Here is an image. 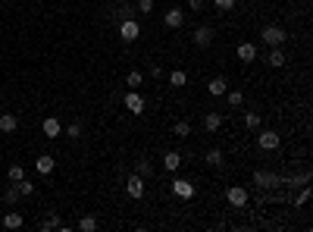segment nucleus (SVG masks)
Segmentation results:
<instances>
[{
    "instance_id": "17",
    "label": "nucleus",
    "mask_w": 313,
    "mask_h": 232,
    "mask_svg": "<svg viewBox=\"0 0 313 232\" xmlns=\"http://www.w3.org/2000/svg\"><path fill=\"white\" fill-rule=\"evenodd\" d=\"M163 166H166L169 172H176V170L182 166V154H179V150H169V154L163 157Z\"/></svg>"
},
{
    "instance_id": "1",
    "label": "nucleus",
    "mask_w": 313,
    "mask_h": 232,
    "mask_svg": "<svg viewBox=\"0 0 313 232\" xmlns=\"http://www.w3.org/2000/svg\"><path fill=\"white\" fill-rule=\"evenodd\" d=\"M119 38H122L125 44L138 41V38H141V26H138L135 19H122V22H119Z\"/></svg>"
},
{
    "instance_id": "8",
    "label": "nucleus",
    "mask_w": 313,
    "mask_h": 232,
    "mask_svg": "<svg viewBox=\"0 0 313 232\" xmlns=\"http://www.w3.org/2000/svg\"><path fill=\"white\" fill-rule=\"evenodd\" d=\"M213 44V28L210 26H198L194 28V48H210Z\"/></svg>"
},
{
    "instance_id": "18",
    "label": "nucleus",
    "mask_w": 313,
    "mask_h": 232,
    "mask_svg": "<svg viewBox=\"0 0 313 232\" xmlns=\"http://www.w3.org/2000/svg\"><path fill=\"white\" fill-rule=\"evenodd\" d=\"M53 229H60V214L50 210L47 220H41V232H53Z\"/></svg>"
},
{
    "instance_id": "16",
    "label": "nucleus",
    "mask_w": 313,
    "mask_h": 232,
    "mask_svg": "<svg viewBox=\"0 0 313 232\" xmlns=\"http://www.w3.org/2000/svg\"><path fill=\"white\" fill-rule=\"evenodd\" d=\"M19 129V116H13V113H3V116H0V132H16Z\"/></svg>"
},
{
    "instance_id": "24",
    "label": "nucleus",
    "mask_w": 313,
    "mask_h": 232,
    "mask_svg": "<svg viewBox=\"0 0 313 232\" xmlns=\"http://www.w3.org/2000/svg\"><path fill=\"white\" fill-rule=\"evenodd\" d=\"M135 172H138V176H150V172H154V166H150V160L147 157H141V160H138V164H135Z\"/></svg>"
},
{
    "instance_id": "10",
    "label": "nucleus",
    "mask_w": 313,
    "mask_h": 232,
    "mask_svg": "<svg viewBox=\"0 0 313 232\" xmlns=\"http://www.w3.org/2000/svg\"><path fill=\"white\" fill-rule=\"evenodd\" d=\"M163 26H166V28H182V26H185V10H166Z\"/></svg>"
},
{
    "instance_id": "33",
    "label": "nucleus",
    "mask_w": 313,
    "mask_h": 232,
    "mask_svg": "<svg viewBox=\"0 0 313 232\" xmlns=\"http://www.w3.org/2000/svg\"><path fill=\"white\" fill-rule=\"evenodd\" d=\"M213 6H216V10H223V13H226V10H232V6H235V0H213Z\"/></svg>"
},
{
    "instance_id": "32",
    "label": "nucleus",
    "mask_w": 313,
    "mask_h": 232,
    "mask_svg": "<svg viewBox=\"0 0 313 232\" xmlns=\"http://www.w3.org/2000/svg\"><path fill=\"white\" fill-rule=\"evenodd\" d=\"M135 10H138V13H144V16H147L150 10H154V0H138V6H135Z\"/></svg>"
},
{
    "instance_id": "26",
    "label": "nucleus",
    "mask_w": 313,
    "mask_h": 232,
    "mask_svg": "<svg viewBox=\"0 0 313 232\" xmlns=\"http://www.w3.org/2000/svg\"><path fill=\"white\" fill-rule=\"evenodd\" d=\"M78 229H82V232H94L97 229V216H82V220H78Z\"/></svg>"
},
{
    "instance_id": "13",
    "label": "nucleus",
    "mask_w": 313,
    "mask_h": 232,
    "mask_svg": "<svg viewBox=\"0 0 313 232\" xmlns=\"http://www.w3.org/2000/svg\"><path fill=\"white\" fill-rule=\"evenodd\" d=\"M53 166H56V160H53L50 154H41L38 160H34V170H38L41 176H47V172H53Z\"/></svg>"
},
{
    "instance_id": "27",
    "label": "nucleus",
    "mask_w": 313,
    "mask_h": 232,
    "mask_svg": "<svg viewBox=\"0 0 313 232\" xmlns=\"http://www.w3.org/2000/svg\"><path fill=\"white\" fill-rule=\"evenodd\" d=\"M207 164H210V166H223V150H207Z\"/></svg>"
},
{
    "instance_id": "28",
    "label": "nucleus",
    "mask_w": 313,
    "mask_h": 232,
    "mask_svg": "<svg viewBox=\"0 0 313 232\" xmlns=\"http://www.w3.org/2000/svg\"><path fill=\"white\" fill-rule=\"evenodd\" d=\"M16 185H19V194H25V198H28V194H34V182H28V179H19Z\"/></svg>"
},
{
    "instance_id": "21",
    "label": "nucleus",
    "mask_w": 313,
    "mask_h": 232,
    "mask_svg": "<svg viewBox=\"0 0 313 232\" xmlns=\"http://www.w3.org/2000/svg\"><path fill=\"white\" fill-rule=\"evenodd\" d=\"M125 85H129V88H135V91H138V88H141V85H144V76H141V72H138V69H132V72H129V76H125Z\"/></svg>"
},
{
    "instance_id": "7",
    "label": "nucleus",
    "mask_w": 313,
    "mask_h": 232,
    "mask_svg": "<svg viewBox=\"0 0 313 232\" xmlns=\"http://www.w3.org/2000/svg\"><path fill=\"white\" fill-rule=\"evenodd\" d=\"M226 198H229L232 207H245L248 204V188H245V185H232V188L226 192Z\"/></svg>"
},
{
    "instance_id": "25",
    "label": "nucleus",
    "mask_w": 313,
    "mask_h": 232,
    "mask_svg": "<svg viewBox=\"0 0 313 232\" xmlns=\"http://www.w3.org/2000/svg\"><path fill=\"white\" fill-rule=\"evenodd\" d=\"M6 176H9V182H19V179H25V166H22V164H13V166H9V172H6Z\"/></svg>"
},
{
    "instance_id": "34",
    "label": "nucleus",
    "mask_w": 313,
    "mask_h": 232,
    "mask_svg": "<svg viewBox=\"0 0 313 232\" xmlns=\"http://www.w3.org/2000/svg\"><path fill=\"white\" fill-rule=\"evenodd\" d=\"M66 135H69V138H78V135H82V126H78V122H72V126L66 129Z\"/></svg>"
},
{
    "instance_id": "19",
    "label": "nucleus",
    "mask_w": 313,
    "mask_h": 232,
    "mask_svg": "<svg viewBox=\"0 0 313 232\" xmlns=\"http://www.w3.org/2000/svg\"><path fill=\"white\" fill-rule=\"evenodd\" d=\"M22 223H25V220H22V214H19V210H9V214L3 216V226H6V229H19Z\"/></svg>"
},
{
    "instance_id": "29",
    "label": "nucleus",
    "mask_w": 313,
    "mask_h": 232,
    "mask_svg": "<svg viewBox=\"0 0 313 232\" xmlns=\"http://www.w3.org/2000/svg\"><path fill=\"white\" fill-rule=\"evenodd\" d=\"M226 98H229L232 107H241V104H245V94H241V91H226Z\"/></svg>"
},
{
    "instance_id": "5",
    "label": "nucleus",
    "mask_w": 313,
    "mask_h": 232,
    "mask_svg": "<svg viewBox=\"0 0 313 232\" xmlns=\"http://www.w3.org/2000/svg\"><path fill=\"white\" fill-rule=\"evenodd\" d=\"M172 194H176V198H182V201H188V198H194V185L188 182V179H172Z\"/></svg>"
},
{
    "instance_id": "30",
    "label": "nucleus",
    "mask_w": 313,
    "mask_h": 232,
    "mask_svg": "<svg viewBox=\"0 0 313 232\" xmlns=\"http://www.w3.org/2000/svg\"><path fill=\"white\" fill-rule=\"evenodd\" d=\"M245 126L248 129H260V113H245Z\"/></svg>"
},
{
    "instance_id": "6",
    "label": "nucleus",
    "mask_w": 313,
    "mask_h": 232,
    "mask_svg": "<svg viewBox=\"0 0 313 232\" xmlns=\"http://www.w3.org/2000/svg\"><path fill=\"white\" fill-rule=\"evenodd\" d=\"M125 192H129V198H144V176L132 172V176L125 179Z\"/></svg>"
},
{
    "instance_id": "22",
    "label": "nucleus",
    "mask_w": 313,
    "mask_h": 232,
    "mask_svg": "<svg viewBox=\"0 0 313 232\" xmlns=\"http://www.w3.org/2000/svg\"><path fill=\"white\" fill-rule=\"evenodd\" d=\"M172 135H176V138H188V135H191V122L179 120L176 126H172Z\"/></svg>"
},
{
    "instance_id": "35",
    "label": "nucleus",
    "mask_w": 313,
    "mask_h": 232,
    "mask_svg": "<svg viewBox=\"0 0 313 232\" xmlns=\"http://www.w3.org/2000/svg\"><path fill=\"white\" fill-rule=\"evenodd\" d=\"M310 201V188H304V192H301V198H298V204H307Z\"/></svg>"
},
{
    "instance_id": "23",
    "label": "nucleus",
    "mask_w": 313,
    "mask_h": 232,
    "mask_svg": "<svg viewBox=\"0 0 313 232\" xmlns=\"http://www.w3.org/2000/svg\"><path fill=\"white\" fill-rule=\"evenodd\" d=\"M270 66H273V69H282V66H285V54H282L279 48L270 50Z\"/></svg>"
},
{
    "instance_id": "20",
    "label": "nucleus",
    "mask_w": 313,
    "mask_h": 232,
    "mask_svg": "<svg viewBox=\"0 0 313 232\" xmlns=\"http://www.w3.org/2000/svg\"><path fill=\"white\" fill-rule=\"evenodd\" d=\"M185 82H188V76H185L182 69H172V72H169V85L172 88H185Z\"/></svg>"
},
{
    "instance_id": "15",
    "label": "nucleus",
    "mask_w": 313,
    "mask_h": 232,
    "mask_svg": "<svg viewBox=\"0 0 313 232\" xmlns=\"http://www.w3.org/2000/svg\"><path fill=\"white\" fill-rule=\"evenodd\" d=\"M219 126H223V113L210 110V113L204 116V129H207V132H219Z\"/></svg>"
},
{
    "instance_id": "4",
    "label": "nucleus",
    "mask_w": 313,
    "mask_h": 232,
    "mask_svg": "<svg viewBox=\"0 0 313 232\" xmlns=\"http://www.w3.org/2000/svg\"><path fill=\"white\" fill-rule=\"evenodd\" d=\"M279 144H282V135L273 132V129H266V132L257 135V148H260V150H276Z\"/></svg>"
},
{
    "instance_id": "36",
    "label": "nucleus",
    "mask_w": 313,
    "mask_h": 232,
    "mask_svg": "<svg viewBox=\"0 0 313 232\" xmlns=\"http://www.w3.org/2000/svg\"><path fill=\"white\" fill-rule=\"evenodd\" d=\"M204 6V0H188V10H201Z\"/></svg>"
},
{
    "instance_id": "3",
    "label": "nucleus",
    "mask_w": 313,
    "mask_h": 232,
    "mask_svg": "<svg viewBox=\"0 0 313 232\" xmlns=\"http://www.w3.org/2000/svg\"><path fill=\"white\" fill-rule=\"evenodd\" d=\"M122 107L129 110V113H135V116H141V113H144V98L138 94L135 88H129V94L122 98Z\"/></svg>"
},
{
    "instance_id": "2",
    "label": "nucleus",
    "mask_w": 313,
    "mask_h": 232,
    "mask_svg": "<svg viewBox=\"0 0 313 232\" xmlns=\"http://www.w3.org/2000/svg\"><path fill=\"white\" fill-rule=\"evenodd\" d=\"M263 41L270 44V48H282V44L288 41V34H285L282 26H266V28H263Z\"/></svg>"
},
{
    "instance_id": "14",
    "label": "nucleus",
    "mask_w": 313,
    "mask_h": 232,
    "mask_svg": "<svg viewBox=\"0 0 313 232\" xmlns=\"http://www.w3.org/2000/svg\"><path fill=\"white\" fill-rule=\"evenodd\" d=\"M207 91H210L213 98H219V94H226V91H229V82H226L223 76H216V78H210V82H207Z\"/></svg>"
},
{
    "instance_id": "9",
    "label": "nucleus",
    "mask_w": 313,
    "mask_h": 232,
    "mask_svg": "<svg viewBox=\"0 0 313 232\" xmlns=\"http://www.w3.org/2000/svg\"><path fill=\"white\" fill-rule=\"evenodd\" d=\"M235 54H238L241 63H254V60H257V48H254L251 41H241L238 48H235Z\"/></svg>"
},
{
    "instance_id": "31",
    "label": "nucleus",
    "mask_w": 313,
    "mask_h": 232,
    "mask_svg": "<svg viewBox=\"0 0 313 232\" xmlns=\"http://www.w3.org/2000/svg\"><path fill=\"white\" fill-rule=\"evenodd\" d=\"M16 198H19V185L13 182V185H9V188H6V194H3V201H6V204H13Z\"/></svg>"
},
{
    "instance_id": "11",
    "label": "nucleus",
    "mask_w": 313,
    "mask_h": 232,
    "mask_svg": "<svg viewBox=\"0 0 313 232\" xmlns=\"http://www.w3.org/2000/svg\"><path fill=\"white\" fill-rule=\"evenodd\" d=\"M41 129H44V138H60V132H63V122L56 120V116H47Z\"/></svg>"
},
{
    "instance_id": "12",
    "label": "nucleus",
    "mask_w": 313,
    "mask_h": 232,
    "mask_svg": "<svg viewBox=\"0 0 313 232\" xmlns=\"http://www.w3.org/2000/svg\"><path fill=\"white\" fill-rule=\"evenodd\" d=\"M254 182L263 185V188H270V185H279L282 179L276 176V172H263V170H257V172H254Z\"/></svg>"
}]
</instances>
